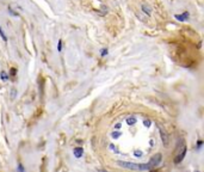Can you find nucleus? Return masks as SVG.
Instances as JSON below:
<instances>
[{"label":"nucleus","mask_w":204,"mask_h":172,"mask_svg":"<svg viewBox=\"0 0 204 172\" xmlns=\"http://www.w3.org/2000/svg\"><path fill=\"white\" fill-rule=\"evenodd\" d=\"M185 155H186V145H185L183 141H182V142L179 144V146L177 147V150H176L174 163H176V164L182 163V161H183V159L185 158Z\"/></svg>","instance_id":"nucleus-1"},{"label":"nucleus","mask_w":204,"mask_h":172,"mask_svg":"<svg viewBox=\"0 0 204 172\" xmlns=\"http://www.w3.org/2000/svg\"><path fill=\"white\" fill-rule=\"evenodd\" d=\"M161 158H162V157H161V154H160V153H158L156 155H154V157L151 159V161L148 163V165L151 166V169L154 167V166H156V165H158L160 161H161Z\"/></svg>","instance_id":"nucleus-2"},{"label":"nucleus","mask_w":204,"mask_h":172,"mask_svg":"<svg viewBox=\"0 0 204 172\" xmlns=\"http://www.w3.org/2000/svg\"><path fill=\"white\" fill-rule=\"evenodd\" d=\"M174 18L180 22H185L189 19V12H183L182 15H174Z\"/></svg>","instance_id":"nucleus-3"},{"label":"nucleus","mask_w":204,"mask_h":172,"mask_svg":"<svg viewBox=\"0 0 204 172\" xmlns=\"http://www.w3.org/2000/svg\"><path fill=\"white\" fill-rule=\"evenodd\" d=\"M141 7H142V11H143V12H145V13H146L147 16H151V13H152V10H151V7H149V6H147L146 4H142V6H141Z\"/></svg>","instance_id":"nucleus-4"},{"label":"nucleus","mask_w":204,"mask_h":172,"mask_svg":"<svg viewBox=\"0 0 204 172\" xmlns=\"http://www.w3.org/2000/svg\"><path fill=\"white\" fill-rule=\"evenodd\" d=\"M74 155H75L77 158H79V157H81L83 155V148H75L74 150Z\"/></svg>","instance_id":"nucleus-5"},{"label":"nucleus","mask_w":204,"mask_h":172,"mask_svg":"<svg viewBox=\"0 0 204 172\" xmlns=\"http://www.w3.org/2000/svg\"><path fill=\"white\" fill-rule=\"evenodd\" d=\"M0 78H1V80H4V81H7L9 80V75H7V73H6V72H1V73H0Z\"/></svg>","instance_id":"nucleus-6"},{"label":"nucleus","mask_w":204,"mask_h":172,"mask_svg":"<svg viewBox=\"0 0 204 172\" xmlns=\"http://www.w3.org/2000/svg\"><path fill=\"white\" fill-rule=\"evenodd\" d=\"M0 36H1V38L4 40V41H7V37H6V34L4 32V30H3V28L0 26Z\"/></svg>","instance_id":"nucleus-7"},{"label":"nucleus","mask_w":204,"mask_h":172,"mask_svg":"<svg viewBox=\"0 0 204 172\" xmlns=\"http://www.w3.org/2000/svg\"><path fill=\"white\" fill-rule=\"evenodd\" d=\"M57 50H59V52L62 50V41H61V40H60L59 43H57Z\"/></svg>","instance_id":"nucleus-8"},{"label":"nucleus","mask_w":204,"mask_h":172,"mask_svg":"<svg viewBox=\"0 0 204 172\" xmlns=\"http://www.w3.org/2000/svg\"><path fill=\"white\" fill-rule=\"evenodd\" d=\"M127 122H128L129 124H134V123H135V118H128Z\"/></svg>","instance_id":"nucleus-9"},{"label":"nucleus","mask_w":204,"mask_h":172,"mask_svg":"<svg viewBox=\"0 0 204 172\" xmlns=\"http://www.w3.org/2000/svg\"><path fill=\"white\" fill-rule=\"evenodd\" d=\"M145 126L146 127H149L151 126V121H145Z\"/></svg>","instance_id":"nucleus-10"},{"label":"nucleus","mask_w":204,"mask_h":172,"mask_svg":"<svg viewBox=\"0 0 204 172\" xmlns=\"http://www.w3.org/2000/svg\"><path fill=\"white\" fill-rule=\"evenodd\" d=\"M106 54H108V50H106V49H104V50H102V55H103V56H105Z\"/></svg>","instance_id":"nucleus-11"},{"label":"nucleus","mask_w":204,"mask_h":172,"mask_svg":"<svg viewBox=\"0 0 204 172\" xmlns=\"http://www.w3.org/2000/svg\"><path fill=\"white\" fill-rule=\"evenodd\" d=\"M197 146H198V147H201V146H202V141H201V140L198 141V142H197Z\"/></svg>","instance_id":"nucleus-12"},{"label":"nucleus","mask_w":204,"mask_h":172,"mask_svg":"<svg viewBox=\"0 0 204 172\" xmlns=\"http://www.w3.org/2000/svg\"><path fill=\"white\" fill-rule=\"evenodd\" d=\"M197 172H199V171H197Z\"/></svg>","instance_id":"nucleus-13"}]
</instances>
